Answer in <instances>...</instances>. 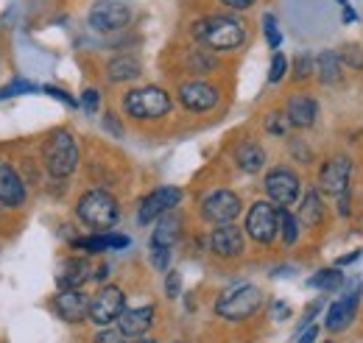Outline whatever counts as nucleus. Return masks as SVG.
<instances>
[{
  "label": "nucleus",
  "instance_id": "nucleus-22",
  "mask_svg": "<svg viewBox=\"0 0 363 343\" xmlns=\"http://www.w3.org/2000/svg\"><path fill=\"white\" fill-rule=\"evenodd\" d=\"M235 165L243 173H260L266 165V148L257 140H243L235 145Z\"/></svg>",
  "mask_w": 363,
  "mask_h": 343
},
{
  "label": "nucleus",
  "instance_id": "nucleus-2",
  "mask_svg": "<svg viewBox=\"0 0 363 343\" xmlns=\"http://www.w3.org/2000/svg\"><path fill=\"white\" fill-rule=\"evenodd\" d=\"M76 218H79L87 229H92V232H109V229L118 223V218H121V207H118V201H115L112 193L95 187V190H87V193L79 198V204H76Z\"/></svg>",
  "mask_w": 363,
  "mask_h": 343
},
{
  "label": "nucleus",
  "instance_id": "nucleus-47",
  "mask_svg": "<svg viewBox=\"0 0 363 343\" xmlns=\"http://www.w3.org/2000/svg\"><path fill=\"white\" fill-rule=\"evenodd\" d=\"M126 343H157V341H148V338H132V341H126Z\"/></svg>",
  "mask_w": 363,
  "mask_h": 343
},
{
  "label": "nucleus",
  "instance_id": "nucleus-3",
  "mask_svg": "<svg viewBox=\"0 0 363 343\" xmlns=\"http://www.w3.org/2000/svg\"><path fill=\"white\" fill-rule=\"evenodd\" d=\"M123 112L140 120V123H148V120H160L171 112V95L157 84L148 86H135L123 95Z\"/></svg>",
  "mask_w": 363,
  "mask_h": 343
},
{
  "label": "nucleus",
  "instance_id": "nucleus-38",
  "mask_svg": "<svg viewBox=\"0 0 363 343\" xmlns=\"http://www.w3.org/2000/svg\"><path fill=\"white\" fill-rule=\"evenodd\" d=\"M338 56H341L344 67H347L350 62H355V67H358V70H363V53L358 50V47H350V45H347L344 50H338Z\"/></svg>",
  "mask_w": 363,
  "mask_h": 343
},
{
  "label": "nucleus",
  "instance_id": "nucleus-41",
  "mask_svg": "<svg viewBox=\"0 0 363 343\" xmlns=\"http://www.w3.org/2000/svg\"><path fill=\"white\" fill-rule=\"evenodd\" d=\"M221 6H227V9H232V11H249L257 0H218Z\"/></svg>",
  "mask_w": 363,
  "mask_h": 343
},
{
  "label": "nucleus",
  "instance_id": "nucleus-35",
  "mask_svg": "<svg viewBox=\"0 0 363 343\" xmlns=\"http://www.w3.org/2000/svg\"><path fill=\"white\" fill-rule=\"evenodd\" d=\"M182 293V274L179 271H168L165 274V296L168 299H179Z\"/></svg>",
  "mask_w": 363,
  "mask_h": 343
},
{
  "label": "nucleus",
  "instance_id": "nucleus-32",
  "mask_svg": "<svg viewBox=\"0 0 363 343\" xmlns=\"http://www.w3.org/2000/svg\"><path fill=\"white\" fill-rule=\"evenodd\" d=\"M263 34H266V43H269L272 50H277V47L282 45V31H279L274 14H263Z\"/></svg>",
  "mask_w": 363,
  "mask_h": 343
},
{
  "label": "nucleus",
  "instance_id": "nucleus-17",
  "mask_svg": "<svg viewBox=\"0 0 363 343\" xmlns=\"http://www.w3.org/2000/svg\"><path fill=\"white\" fill-rule=\"evenodd\" d=\"M28 193L23 184V176L14 171V165H9L6 159H0V207L6 210H20L26 204Z\"/></svg>",
  "mask_w": 363,
  "mask_h": 343
},
{
  "label": "nucleus",
  "instance_id": "nucleus-1",
  "mask_svg": "<svg viewBox=\"0 0 363 343\" xmlns=\"http://www.w3.org/2000/svg\"><path fill=\"white\" fill-rule=\"evenodd\" d=\"M190 37L213 53H229L246 45V26L232 14H210L190 26Z\"/></svg>",
  "mask_w": 363,
  "mask_h": 343
},
{
  "label": "nucleus",
  "instance_id": "nucleus-39",
  "mask_svg": "<svg viewBox=\"0 0 363 343\" xmlns=\"http://www.w3.org/2000/svg\"><path fill=\"white\" fill-rule=\"evenodd\" d=\"M92 343H126V341H123V332H121V330H109V327H106V330H101V332L92 338Z\"/></svg>",
  "mask_w": 363,
  "mask_h": 343
},
{
  "label": "nucleus",
  "instance_id": "nucleus-5",
  "mask_svg": "<svg viewBox=\"0 0 363 343\" xmlns=\"http://www.w3.org/2000/svg\"><path fill=\"white\" fill-rule=\"evenodd\" d=\"M260 307H263V291H260L257 285H252V282H243V285L227 288V291L218 296V301H216V313H218V318L232 321V324L252 318Z\"/></svg>",
  "mask_w": 363,
  "mask_h": 343
},
{
  "label": "nucleus",
  "instance_id": "nucleus-16",
  "mask_svg": "<svg viewBox=\"0 0 363 343\" xmlns=\"http://www.w3.org/2000/svg\"><path fill=\"white\" fill-rule=\"evenodd\" d=\"M210 252L221 259H235L243 254L246 249V240H243V232L235 226V223H227V226H216L210 232Z\"/></svg>",
  "mask_w": 363,
  "mask_h": 343
},
{
  "label": "nucleus",
  "instance_id": "nucleus-14",
  "mask_svg": "<svg viewBox=\"0 0 363 343\" xmlns=\"http://www.w3.org/2000/svg\"><path fill=\"white\" fill-rule=\"evenodd\" d=\"M221 101V92L218 86L210 84V81H201V79H190L179 84V103L193 112V115H204V112H213Z\"/></svg>",
  "mask_w": 363,
  "mask_h": 343
},
{
  "label": "nucleus",
  "instance_id": "nucleus-42",
  "mask_svg": "<svg viewBox=\"0 0 363 343\" xmlns=\"http://www.w3.org/2000/svg\"><path fill=\"white\" fill-rule=\"evenodd\" d=\"M104 129H109L115 137H121V134H123V126L118 123V118H115L112 112H106V118H104Z\"/></svg>",
  "mask_w": 363,
  "mask_h": 343
},
{
  "label": "nucleus",
  "instance_id": "nucleus-12",
  "mask_svg": "<svg viewBox=\"0 0 363 343\" xmlns=\"http://www.w3.org/2000/svg\"><path fill=\"white\" fill-rule=\"evenodd\" d=\"M126 310V293L118 285H104L95 299H90V321L98 327H109L121 318V313Z\"/></svg>",
  "mask_w": 363,
  "mask_h": 343
},
{
  "label": "nucleus",
  "instance_id": "nucleus-10",
  "mask_svg": "<svg viewBox=\"0 0 363 343\" xmlns=\"http://www.w3.org/2000/svg\"><path fill=\"white\" fill-rule=\"evenodd\" d=\"M350 181H352V159L347 154L330 157L318 171V190L330 198L350 193Z\"/></svg>",
  "mask_w": 363,
  "mask_h": 343
},
{
  "label": "nucleus",
  "instance_id": "nucleus-8",
  "mask_svg": "<svg viewBox=\"0 0 363 343\" xmlns=\"http://www.w3.org/2000/svg\"><path fill=\"white\" fill-rule=\"evenodd\" d=\"M263 184H266V193H269V198L277 207H291L302 196V179H299V173L294 171V168H288V165L272 168V171L266 173Z\"/></svg>",
  "mask_w": 363,
  "mask_h": 343
},
{
  "label": "nucleus",
  "instance_id": "nucleus-21",
  "mask_svg": "<svg viewBox=\"0 0 363 343\" xmlns=\"http://www.w3.org/2000/svg\"><path fill=\"white\" fill-rule=\"evenodd\" d=\"M90 279H92V265L84 257L62 259L59 274H56L59 288H82V285H84V282H90Z\"/></svg>",
  "mask_w": 363,
  "mask_h": 343
},
{
  "label": "nucleus",
  "instance_id": "nucleus-31",
  "mask_svg": "<svg viewBox=\"0 0 363 343\" xmlns=\"http://www.w3.org/2000/svg\"><path fill=\"white\" fill-rule=\"evenodd\" d=\"M288 67H291L288 56H285V53H279V50H274V56H272V70H269V84H279V81L285 79Z\"/></svg>",
  "mask_w": 363,
  "mask_h": 343
},
{
  "label": "nucleus",
  "instance_id": "nucleus-20",
  "mask_svg": "<svg viewBox=\"0 0 363 343\" xmlns=\"http://www.w3.org/2000/svg\"><path fill=\"white\" fill-rule=\"evenodd\" d=\"M154 324V307H135V310H123L118 318V330L123 332V338H143Z\"/></svg>",
  "mask_w": 363,
  "mask_h": 343
},
{
  "label": "nucleus",
  "instance_id": "nucleus-29",
  "mask_svg": "<svg viewBox=\"0 0 363 343\" xmlns=\"http://www.w3.org/2000/svg\"><path fill=\"white\" fill-rule=\"evenodd\" d=\"M279 235H282V246L291 249L299 237V218L291 213L288 207H279Z\"/></svg>",
  "mask_w": 363,
  "mask_h": 343
},
{
  "label": "nucleus",
  "instance_id": "nucleus-36",
  "mask_svg": "<svg viewBox=\"0 0 363 343\" xmlns=\"http://www.w3.org/2000/svg\"><path fill=\"white\" fill-rule=\"evenodd\" d=\"M82 106H84V112L87 115H95L98 112V106H101V95H98V89H84V95H82Z\"/></svg>",
  "mask_w": 363,
  "mask_h": 343
},
{
  "label": "nucleus",
  "instance_id": "nucleus-18",
  "mask_svg": "<svg viewBox=\"0 0 363 343\" xmlns=\"http://www.w3.org/2000/svg\"><path fill=\"white\" fill-rule=\"evenodd\" d=\"M285 115H288V123L294 126V129H313L318 120V103L313 95H308V92H296V95H291L288 98V103H285Z\"/></svg>",
  "mask_w": 363,
  "mask_h": 343
},
{
  "label": "nucleus",
  "instance_id": "nucleus-48",
  "mask_svg": "<svg viewBox=\"0 0 363 343\" xmlns=\"http://www.w3.org/2000/svg\"><path fill=\"white\" fill-rule=\"evenodd\" d=\"M338 6H347V0H338Z\"/></svg>",
  "mask_w": 363,
  "mask_h": 343
},
{
  "label": "nucleus",
  "instance_id": "nucleus-43",
  "mask_svg": "<svg viewBox=\"0 0 363 343\" xmlns=\"http://www.w3.org/2000/svg\"><path fill=\"white\" fill-rule=\"evenodd\" d=\"M341 17H344V23H347V26H352V23H358V20H361V14H358L355 9H350V3H347V6H341Z\"/></svg>",
  "mask_w": 363,
  "mask_h": 343
},
{
  "label": "nucleus",
  "instance_id": "nucleus-37",
  "mask_svg": "<svg viewBox=\"0 0 363 343\" xmlns=\"http://www.w3.org/2000/svg\"><path fill=\"white\" fill-rule=\"evenodd\" d=\"M37 86L31 84V81H11V84H6L0 89V98H9V95H23V92H34Z\"/></svg>",
  "mask_w": 363,
  "mask_h": 343
},
{
  "label": "nucleus",
  "instance_id": "nucleus-15",
  "mask_svg": "<svg viewBox=\"0 0 363 343\" xmlns=\"http://www.w3.org/2000/svg\"><path fill=\"white\" fill-rule=\"evenodd\" d=\"M50 307L56 310V315L67 324H82L84 318H90V296L82 293L79 288H62L53 299Z\"/></svg>",
  "mask_w": 363,
  "mask_h": 343
},
{
  "label": "nucleus",
  "instance_id": "nucleus-26",
  "mask_svg": "<svg viewBox=\"0 0 363 343\" xmlns=\"http://www.w3.org/2000/svg\"><path fill=\"white\" fill-rule=\"evenodd\" d=\"M299 223H305V226H318L321 220H324V201H321V196H318V190H308L305 196H302V201H299Z\"/></svg>",
  "mask_w": 363,
  "mask_h": 343
},
{
  "label": "nucleus",
  "instance_id": "nucleus-44",
  "mask_svg": "<svg viewBox=\"0 0 363 343\" xmlns=\"http://www.w3.org/2000/svg\"><path fill=\"white\" fill-rule=\"evenodd\" d=\"M272 313H274V318H277V321H282V318H288V315H291V307H288V304H282V301H274Z\"/></svg>",
  "mask_w": 363,
  "mask_h": 343
},
{
  "label": "nucleus",
  "instance_id": "nucleus-28",
  "mask_svg": "<svg viewBox=\"0 0 363 343\" xmlns=\"http://www.w3.org/2000/svg\"><path fill=\"white\" fill-rule=\"evenodd\" d=\"M308 288H313V291H341L344 288V274H341L338 265L335 268H321L308 279Z\"/></svg>",
  "mask_w": 363,
  "mask_h": 343
},
{
  "label": "nucleus",
  "instance_id": "nucleus-11",
  "mask_svg": "<svg viewBox=\"0 0 363 343\" xmlns=\"http://www.w3.org/2000/svg\"><path fill=\"white\" fill-rule=\"evenodd\" d=\"M182 201V190L174 184H165V187H157L151 190L143 201H140V210H137V223L140 226H151L157 218H162L165 213H174Z\"/></svg>",
  "mask_w": 363,
  "mask_h": 343
},
{
  "label": "nucleus",
  "instance_id": "nucleus-30",
  "mask_svg": "<svg viewBox=\"0 0 363 343\" xmlns=\"http://www.w3.org/2000/svg\"><path fill=\"white\" fill-rule=\"evenodd\" d=\"M263 129L269 131L272 137H285V134H288V129H291L288 115H285V112H279V109H274V112H269V115H266Z\"/></svg>",
  "mask_w": 363,
  "mask_h": 343
},
{
  "label": "nucleus",
  "instance_id": "nucleus-19",
  "mask_svg": "<svg viewBox=\"0 0 363 343\" xmlns=\"http://www.w3.org/2000/svg\"><path fill=\"white\" fill-rule=\"evenodd\" d=\"M132 246V237L129 235H118V232H92L87 237H76L73 240V249L84 252V254H101V252H109V249H129Z\"/></svg>",
  "mask_w": 363,
  "mask_h": 343
},
{
  "label": "nucleus",
  "instance_id": "nucleus-6",
  "mask_svg": "<svg viewBox=\"0 0 363 343\" xmlns=\"http://www.w3.org/2000/svg\"><path fill=\"white\" fill-rule=\"evenodd\" d=\"M279 232V207L274 201H255L246 213V235L257 246H272Z\"/></svg>",
  "mask_w": 363,
  "mask_h": 343
},
{
  "label": "nucleus",
  "instance_id": "nucleus-23",
  "mask_svg": "<svg viewBox=\"0 0 363 343\" xmlns=\"http://www.w3.org/2000/svg\"><path fill=\"white\" fill-rule=\"evenodd\" d=\"M182 240V218L179 215L165 213L157 218V226L151 232V246H162V249H174Z\"/></svg>",
  "mask_w": 363,
  "mask_h": 343
},
{
  "label": "nucleus",
  "instance_id": "nucleus-4",
  "mask_svg": "<svg viewBox=\"0 0 363 343\" xmlns=\"http://www.w3.org/2000/svg\"><path fill=\"white\" fill-rule=\"evenodd\" d=\"M43 162H45L48 173L56 179H67L79 168V145L70 131L56 129L48 134L43 140Z\"/></svg>",
  "mask_w": 363,
  "mask_h": 343
},
{
  "label": "nucleus",
  "instance_id": "nucleus-33",
  "mask_svg": "<svg viewBox=\"0 0 363 343\" xmlns=\"http://www.w3.org/2000/svg\"><path fill=\"white\" fill-rule=\"evenodd\" d=\"M313 70H316V62H313L311 53H299V56L294 59V79H296V81H305Z\"/></svg>",
  "mask_w": 363,
  "mask_h": 343
},
{
  "label": "nucleus",
  "instance_id": "nucleus-9",
  "mask_svg": "<svg viewBox=\"0 0 363 343\" xmlns=\"http://www.w3.org/2000/svg\"><path fill=\"white\" fill-rule=\"evenodd\" d=\"M243 204H240V196L232 193V190H213L204 196L199 213L207 223L213 226H227V223H235V218L240 215Z\"/></svg>",
  "mask_w": 363,
  "mask_h": 343
},
{
  "label": "nucleus",
  "instance_id": "nucleus-25",
  "mask_svg": "<svg viewBox=\"0 0 363 343\" xmlns=\"http://www.w3.org/2000/svg\"><path fill=\"white\" fill-rule=\"evenodd\" d=\"M316 76L321 84H330V86L341 84V79H344V62H341L338 50H324V53H318Z\"/></svg>",
  "mask_w": 363,
  "mask_h": 343
},
{
  "label": "nucleus",
  "instance_id": "nucleus-40",
  "mask_svg": "<svg viewBox=\"0 0 363 343\" xmlns=\"http://www.w3.org/2000/svg\"><path fill=\"white\" fill-rule=\"evenodd\" d=\"M43 92L50 95V98H56V101H62L65 106H76V98H73V95H67V92H65V89H59V86L48 84V86H43Z\"/></svg>",
  "mask_w": 363,
  "mask_h": 343
},
{
  "label": "nucleus",
  "instance_id": "nucleus-13",
  "mask_svg": "<svg viewBox=\"0 0 363 343\" xmlns=\"http://www.w3.org/2000/svg\"><path fill=\"white\" fill-rule=\"evenodd\" d=\"M358 301H361V279H352L347 285V291L327 307V315H324V327L330 332H341L352 324L355 318V310H358Z\"/></svg>",
  "mask_w": 363,
  "mask_h": 343
},
{
  "label": "nucleus",
  "instance_id": "nucleus-7",
  "mask_svg": "<svg viewBox=\"0 0 363 343\" xmlns=\"http://www.w3.org/2000/svg\"><path fill=\"white\" fill-rule=\"evenodd\" d=\"M87 20H90V28L98 34H118L129 28L132 9L123 0H95Z\"/></svg>",
  "mask_w": 363,
  "mask_h": 343
},
{
  "label": "nucleus",
  "instance_id": "nucleus-27",
  "mask_svg": "<svg viewBox=\"0 0 363 343\" xmlns=\"http://www.w3.org/2000/svg\"><path fill=\"white\" fill-rule=\"evenodd\" d=\"M184 64H187V70L196 73V76H207V73L218 70V59L213 56V50H207V47H201V45H199L196 50L187 53Z\"/></svg>",
  "mask_w": 363,
  "mask_h": 343
},
{
  "label": "nucleus",
  "instance_id": "nucleus-45",
  "mask_svg": "<svg viewBox=\"0 0 363 343\" xmlns=\"http://www.w3.org/2000/svg\"><path fill=\"white\" fill-rule=\"evenodd\" d=\"M316 335H318V327H308V330L299 332V341L296 343H313L316 341Z\"/></svg>",
  "mask_w": 363,
  "mask_h": 343
},
{
  "label": "nucleus",
  "instance_id": "nucleus-34",
  "mask_svg": "<svg viewBox=\"0 0 363 343\" xmlns=\"http://www.w3.org/2000/svg\"><path fill=\"white\" fill-rule=\"evenodd\" d=\"M148 259H151V265L157 268V271H168V265H171V249H162V246H151L148 243Z\"/></svg>",
  "mask_w": 363,
  "mask_h": 343
},
{
  "label": "nucleus",
  "instance_id": "nucleus-49",
  "mask_svg": "<svg viewBox=\"0 0 363 343\" xmlns=\"http://www.w3.org/2000/svg\"><path fill=\"white\" fill-rule=\"evenodd\" d=\"M327 343H333V341H327Z\"/></svg>",
  "mask_w": 363,
  "mask_h": 343
},
{
  "label": "nucleus",
  "instance_id": "nucleus-24",
  "mask_svg": "<svg viewBox=\"0 0 363 343\" xmlns=\"http://www.w3.org/2000/svg\"><path fill=\"white\" fill-rule=\"evenodd\" d=\"M140 73H143L140 59H137V56H129V53L115 56V59L106 64V79H109L112 84H126V81H135V79H140Z\"/></svg>",
  "mask_w": 363,
  "mask_h": 343
},
{
  "label": "nucleus",
  "instance_id": "nucleus-46",
  "mask_svg": "<svg viewBox=\"0 0 363 343\" xmlns=\"http://www.w3.org/2000/svg\"><path fill=\"white\" fill-rule=\"evenodd\" d=\"M361 257V252H352V254H344V257H338L335 259V265H338V268H341V265H352V262H355V259Z\"/></svg>",
  "mask_w": 363,
  "mask_h": 343
}]
</instances>
